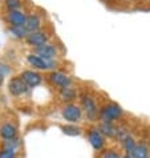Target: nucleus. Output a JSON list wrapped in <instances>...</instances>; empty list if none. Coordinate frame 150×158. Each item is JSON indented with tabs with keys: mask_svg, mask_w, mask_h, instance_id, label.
<instances>
[{
	"mask_svg": "<svg viewBox=\"0 0 150 158\" xmlns=\"http://www.w3.org/2000/svg\"><path fill=\"white\" fill-rule=\"evenodd\" d=\"M137 143H138V142H137L135 141V138L133 137V135H129V137H127L126 139H125V141H123L121 145H122V148L123 149H125V152H126V154H130V153L131 152H133L134 150V148L137 146Z\"/></svg>",
	"mask_w": 150,
	"mask_h": 158,
	"instance_id": "412c9836",
	"label": "nucleus"
},
{
	"mask_svg": "<svg viewBox=\"0 0 150 158\" xmlns=\"http://www.w3.org/2000/svg\"><path fill=\"white\" fill-rule=\"evenodd\" d=\"M43 25H44L43 15L39 14L36 11L29 12L28 16H27V20H25V24H24L25 29H27L29 33H32V32H36V31L41 29Z\"/></svg>",
	"mask_w": 150,
	"mask_h": 158,
	"instance_id": "f8f14e48",
	"label": "nucleus"
},
{
	"mask_svg": "<svg viewBox=\"0 0 150 158\" xmlns=\"http://www.w3.org/2000/svg\"><path fill=\"white\" fill-rule=\"evenodd\" d=\"M51 39H52V33L48 29L41 28L36 31V32L29 33L27 39H25V44L32 48V49H36V48H40L43 45H45L47 43H49Z\"/></svg>",
	"mask_w": 150,
	"mask_h": 158,
	"instance_id": "39448f33",
	"label": "nucleus"
},
{
	"mask_svg": "<svg viewBox=\"0 0 150 158\" xmlns=\"http://www.w3.org/2000/svg\"><path fill=\"white\" fill-rule=\"evenodd\" d=\"M97 129L100 130V133L104 135L105 138H114L116 137V131H117V126L113 122H106V121H98Z\"/></svg>",
	"mask_w": 150,
	"mask_h": 158,
	"instance_id": "2eb2a0df",
	"label": "nucleus"
},
{
	"mask_svg": "<svg viewBox=\"0 0 150 158\" xmlns=\"http://www.w3.org/2000/svg\"><path fill=\"white\" fill-rule=\"evenodd\" d=\"M131 133H130V130H129V128L127 126H125V125H120V126H117V131H116V138L118 142H123L125 139L129 137Z\"/></svg>",
	"mask_w": 150,
	"mask_h": 158,
	"instance_id": "aec40b11",
	"label": "nucleus"
},
{
	"mask_svg": "<svg viewBox=\"0 0 150 158\" xmlns=\"http://www.w3.org/2000/svg\"><path fill=\"white\" fill-rule=\"evenodd\" d=\"M57 97L61 102L64 104H70V102H74L76 98L78 97V93H77V89H74L73 86H68V88H63V89H59L57 92Z\"/></svg>",
	"mask_w": 150,
	"mask_h": 158,
	"instance_id": "ddd939ff",
	"label": "nucleus"
},
{
	"mask_svg": "<svg viewBox=\"0 0 150 158\" xmlns=\"http://www.w3.org/2000/svg\"><path fill=\"white\" fill-rule=\"evenodd\" d=\"M27 16L28 12L24 10L10 11L6 12V15H4V21L7 23V25H12V27H24Z\"/></svg>",
	"mask_w": 150,
	"mask_h": 158,
	"instance_id": "9d476101",
	"label": "nucleus"
},
{
	"mask_svg": "<svg viewBox=\"0 0 150 158\" xmlns=\"http://www.w3.org/2000/svg\"><path fill=\"white\" fill-rule=\"evenodd\" d=\"M7 32L15 40H24V41L29 35V32L25 29V27H12V25H8L7 27Z\"/></svg>",
	"mask_w": 150,
	"mask_h": 158,
	"instance_id": "dca6fc26",
	"label": "nucleus"
},
{
	"mask_svg": "<svg viewBox=\"0 0 150 158\" xmlns=\"http://www.w3.org/2000/svg\"><path fill=\"white\" fill-rule=\"evenodd\" d=\"M61 130H63L64 134L70 135V137H76V135H80L82 133V129L80 128V126H77L76 124L63 125V126H61Z\"/></svg>",
	"mask_w": 150,
	"mask_h": 158,
	"instance_id": "6ab92c4d",
	"label": "nucleus"
},
{
	"mask_svg": "<svg viewBox=\"0 0 150 158\" xmlns=\"http://www.w3.org/2000/svg\"><path fill=\"white\" fill-rule=\"evenodd\" d=\"M123 114V109L117 102L109 101L105 102L102 106H100L98 113V121H106V122H114L118 118H121Z\"/></svg>",
	"mask_w": 150,
	"mask_h": 158,
	"instance_id": "7ed1b4c3",
	"label": "nucleus"
},
{
	"mask_svg": "<svg viewBox=\"0 0 150 158\" xmlns=\"http://www.w3.org/2000/svg\"><path fill=\"white\" fill-rule=\"evenodd\" d=\"M102 158H121V156H120V153L118 152L113 150V149H109V150H106L104 153Z\"/></svg>",
	"mask_w": 150,
	"mask_h": 158,
	"instance_id": "393cba45",
	"label": "nucleus"
},
{
	"mask_svg": "<svg viewBox=\"0 0 150 158\" xmlns=\"http://www.w3.org/2000/svg\"><path fill=\"white\" fill-rule=\"evenodd\" d=\"M32 52L45 60H59V57L61 56V48L52 41L47 43L45 45H43L40 48L32 49Z\"/></svg>",
	"mask_w": 150,
	"mask_h": 158,
	"instance_id": "0eeeda50",
	"label": "nucleus"
},
{
	"mask_svg": "<svg viewBox=\"0 0 150 158\" xmlns=\"http://www.w3.org/2000/svg\"><path fill=\"white\" fill-rule=\"evenodd\" d=\"M131 158H149V146L145 142L137 143L134 150L130 153Z\"/></svg>",
	"mask_w": 150,
	"mask_h": 158,
	"instance_id": "f3484780",
	"label": "nucleus"
},
{
	"mask_svg": "<svg viewBox=\"0 0 150 158\" xmlns=\"http://www.w3.org/2000/svg\"><path fill=\"white\" fill-rule=\"evenodd\" d=\"M25 61H27V64L29 65L32 69L35 71H39V72H51V71H56L57 68H59V60H45L40 57V56H37L36 53H33V52H31L25 56Z\"/></svg>",
	"mask_w": 150,
	"mask_h": 158,
	"instance_id": "f257e3e1",
	"label": "nucleus"
},
{
	"mask_svg": "<svg viewBox=\"0 0 150 158\" xmlns=\"http://www.w3.org/2000/svg\"><path fill=\"white\" fill-rule=\"evenodd\" d=\"M0 158H16V150L10 149H0Z\"/></svg>",
	"mask_w": 150,
	"mask_h": 158,
	"instance_id": "5701e85b",
	"label": "nucleus"
},
{
	"mask_svg": "<svg viewBox=\"0 0 150 158\" xmlns=\"http://www.w3.org/2000/svg\"><path fill=\"white\" fill-rule=\"evenodd\" d=\"M86 137H88V141L92 145V148L94 150L100 152L102 150L104 146H105V137L100 133V130L97 129V126H92L86 130Z\"/></svg>",
	"mask_w": 150,
	"mask_h": 158,
	"instance_id": "9b49d317",
	"label": "nucleus"
},
{
	"mask_svg": "<svg viewBox=\"0 0 150 158\" xmlns=\"http://www.w3.org/2000/svg\"><path fill=\"white\" fill-rule=\"evenodd\" d=\"M10 72H11L10 65L6 64V63H2V61H0V76L4 78V77H7L8 74H10Z\"/></svg>",
	"mask_w": 150,
	"mask_h": 158,
	"instance_id": "b1692460",
	"label": "nucleus"
},
{
	"mask_svg": "<svg viewBox=\"0 0 150 158\" xmlns=\"http://www.w3.org/2000/svg\"><path fill=\"white\" fill-rule=\"evenodd\" d=\"M122 158H131V157H130V154H125V156H123Z\"/></svg>",
	"mask_w": 150,
	"mask_h": 158,
	"instance_id": "bb28decb",
	"label": "nucleus"
},
{
	"mask_svg": "<svg viewBox=\"0 0 150 158\" xmlns=\"http://www.w3.org/2000/svg\"><path fill=\"white\" fill-rule=\"evenodd\" d=\"M3 6H4V8H6L7 12H10V11H19V10H23L24 0H4Z\"/></svg>",
	"mask_w": 150,
	"mask_h": 158,
	"instance_id": "a211bd4d",
	"label": "nucleus"
},
{
	"mask_svg": "<svg viewBox=\"0 0 150 158\" xmlns=\"http://www.w3.org/2000/svg\"><path fill=\"white\" fill-rule=\"evenodd\" d=\"M3 81H4V78H3L2 76H0V86H2V85H3Z\"/></svg>",
	"mask_w": 150,
	"mask_h": 158,
	"instance_id": "a878e982",
	"label": "nucleus"
},
{
	"mask_svg": "<svg viewBox=\"0 0 150 158\" xmlns=\"http://www.w3.org/2000/svg\"><path fill=\"white\" fill-rule=\"evenodd\" d=\"M146 2H148V3H149V4H150V0H146Z\"/></svg>",
	"mask_w": 150,
	"mask_h": 158,
	"instance_id": "cd10ccee",
	"label": "nucleus"
},
{
	"mask_svg": "<svg viewBox=\"0 0 150 158\" xmlns=\"http://www.w3.org/2000/svg\"><path fill=\"white\" fill-rule=\"evenodd\" d=\"M8 93L14 97H21V96H25L31 90V88L23 81V78L20 76H12L8 81Z\"/></svg>",
	"mask_w": 150,
	"mask_h": 158,
	"instance_id": "6e6552de",
	"label": "nucleus"
},
{
	"mask_svg": "<svg viewBox=\"0 0 150 158\" xmlns=\"http://www.w3.org/2000/svg\"><path fill=\"white\" fill-rule=\"evenodd\" d=\"M17 137V126L12 122H4L0 125V138L3 141L16 138Z\"/></svg>",
	"mask_w": 150,
	"mask_h": 158,
	"instance_id": "4468645a",
	"label": "nucleus"
},
{
	"mask_svg": "<svg viewBox=\"0 0 150 158\" xmlns=\"http://www.w3.org/2000/svg\"><path fill=\"white\" fill-rule=\"evenodd\" d=\"M19 76L23 78V81L31 88V89H33V88H37L39 85H41V82L44 80L43 74L39 71H35V69H32V68L21 71Z\"/></svg>",
	"mask_w": 150,
	"mask_h": 158,
	"instance_id": "1a4fd4ad",
	"label": "nucleus"
},
{
	"mask_svg": "<svg viewBox=\"0 0 150 158\" xmlns=\"http://www.w3.org/2000/svg\"><path fill=\"white\" fill-rule=\"evenodd\" d=\"M80 106H81L85 117L88 118V121L96 122L98 120L100 108L97 106L96 100L92 94L86 93V92H84V93L80 94Z\"/></svg>",
	"mask_w": 150,
	"mask_h": 158,
	"instance_id": "f03ea898",
	"label": "nucleus"
},
{
	"mask_svg": "<svg viewBox=\"0 0 150 158\" xmlns=\"http://www.w3.org/2000/svg\"><path fill=\"white\" fill-rule=\"evenodd\" d=\"M82 109L78 104L70 102V104H64V106L61 108V116L69 124H78L82 120Z\"/></svg>",
	"mask_w": 150,
	"mask_h": 158,
	"instance_id": "423d86ee",
	"label": "nucleus"
},
{
	"mask_svg": "<svg viewBox=\"0 0 150 158\" xmlns=\"http://www.w3.org/2000/svg\"><path fill=\"white\" fill-rule=\"evenodd\" d=\"M19 145H20V141H19V138H12V139H8V141H4L3 143V148L4 149H10V150H16L17 148H19Z\"/></svg>",
	"mask_w": 150,
	"mask_h": 158,
	"instance_id": "4be33fe9",
	"label": "nucleus"
},
{
	"mask_svg": "<svg viewBox=\"0 0 150 158\" xmlns=\"http://www.w3.org/2000/svg\"><path fill=\"white\" fill-rule=\"evenodd\" d=\"M45 81L52 88H56V89L68 88V86H72V84H73V80H72V77H70V74L65 73L63 71H59V69L48 72L45 76Z\"/></svg>",
	"mask_w": 150,
	"mask_h": 158,
	"instance_id": "20e7f679",
	"label": "nucleus"
}]
</instances>
